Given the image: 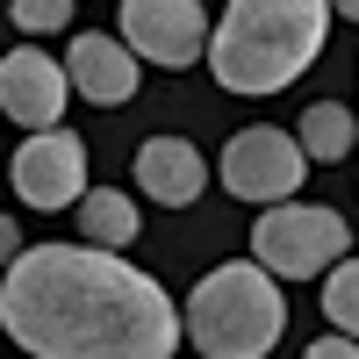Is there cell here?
Wrapping results in <instances>:
<instances>
[{
	"instance_id": "6da1fadb",
	"label": "cell",
	"mask_w": 359,
	"mask_h": 359,
	"mask_svg": "<svg viewBox=\"0 0 359 359\" xmlns=\"http://www.w3.org/2000/svg\"><path fill=\"white\" fill-rule=\"evenodd\" d=\"M0 323L29 359H172L180 309L144 266L94 245H36L0 280Z\"/></svg>"
},
{
	"instance_id": "7a4b0ae2",
	"label": "cell",
	"mask_w": 359,
	"mask_h": 359,
	"mask_svg": "<svg viewBox=\"0 0 359 359\" xmlns=\"http://www.w3.org/2000/svg\"><path fill=\"white\" fill-rule=\"evenodd\" d=\"M323 43H331L323 0H230L201 57L230 94H280L323 57Z\"/></svg>"
},
{
	"instance_id": "3957f363",
	"label": "cell",
	"mask_w": 359,
	"mask_h": 359,
	"mask_svg": "<svg viewBox=\"0 0 359 359\" xmlns=\"http://www.w3.org/2000/svg\"><path fill=\"white\" fill-rule=\"evenodd\" d=\"M280 331H287V294L252 259H230L216 273H201L187 309H180V338L201 359H266L280 345Z\"/></svg>"
},
{
	"instance_id": "277c9868",
	"label": "cell",
	"mask_w": 359,
	"mask_h": 359,
	"mask_svg": "<svg viewBox=\"0 0 359 359\" xmlns=\"http://www.w3.org/2000/svg\"><path fill=\"white\" fill-rule=\"evenodd\" d=\"M352 252V223L323 201H280L252 223V266L273 280H323L331 259Z\"/></svg>"
},
{
	"instance_id": "5b68a950",
	"label": "cell",
	"mask_w": 359,
	"mask_h": 359,
	"mask_svg": "<svg viewBox=\"0 0 359 359\" xmlns=\"http://www.w3.org/2000/svg\"><path fill=\"white\" fill-rule=\"evenodd\" d=\"M115 29H123L115 43L137 65H158V72H187L208 50V8L201 0H123Z\"/></svg>"
},
{
	"instance_id": "8992f818",
	"label": "cell",
	"mask_w": 359,
	"mask_h": 359,
	"mask_svg": "<svg viewBox=\"0 0 359 359\" xmlns=\"http://www.w3.org/2000/svg\"><path fill=\"white\" fill-rule=\"evenodd\" d=\"M302 172H309V158L294 151V137H287V130H273V123L237 130V137L223 144V165H216V180H223L237 201H266V208L294 201Z\"/></svg>"
},
{
	"instance_id": "52a82bcc",
	"label": "cell",
	"mask_w": 359,
	"mask_h": 359,
	"mask_svg": "<svg viewBox=\"0 0 359 359\" xmlns=\"http://www.w3.org/2000/svg\"><path fill=\"white\" fill-rule=\"evenodd\" d=\"M8 187H15V201H29V208H79V194H86V137H72V130H43V137H22L15 144V158H8Z\"/></svg>"
},
{
	"instance_id": "ba28073f",
	"label": "cell",
	"mask_w": 359,
	"mask_h": 359,
	"mask_svg": "<svg viewBox=\"0 0 359 359\" xmlns=\"http://www.w3.org/2000/svg\"><path fill=\"white\" fill-rule=\"evenodd\" d=\"M65 101H72L65 65H57V57H43V43H15L8 57H0V115H8V123H22L29 137L65 130Z\"/></svg>"
},
{
	"instance_id": "9c48e42d",
	"label": "cell",
	"mask_w": 359,
	"mask_h": 359,
	"mask_svg": "<svg viewBox=\"0 0 359 359\" xmlns=\"http://www.w3.org/2000/svg\"><path fill=\"white\" fill-rule=\"evenodd\" d=\"M208 187V158L194 151L187 137H144L137 144V194L158 208H187Z\"/></svg>"
},
{
	"instance_id": "30bf717a",
	"label": "cell",
	"mask_w": 359,
	"mask_h": 359,
	"mask_svg": "<svg viewBox=\"0 0 359 359\" xmlns=\"http://www.w3.org/2000/svg\"><path fill=\"white\" fill-rule=\"evenodd\" d=\"M65 86L79 101H94V108H123L130 94H137V57L115 43V36H72V50H65Z\"/></svg>"
},
{
	"instance_id": "8fae6325",
	"label": "cell",
	"mask_w": 359,
	"mask_h": 359,
	"mask_svg": "<svg viewBox=\"0 0 359 359\" xmlns=\"http://www.w3.org/2000/svg\"><path fill=\"white\" fill-rule=\"evenodd\" d=\"M79 230H86L79 245H94V252H130L144 216H137V201L123 187H86L79 194Z\"/></svg>"
},
{
	"instance_id": "7c38bea8",
	"label": "cell",
	"mask_w": 359,
	"mask_h": 359,
	"mask_svg": "<svg viewBox=\"0 0 359 359\" xmlns=\"http://www.w3.org/2000/svg\"><path fill=\"white\" fill-rule=\"evenodd\" d=\"M287 137H294V151H302L309 165H331V158H345L359 144V123H352V108L316 101V108H302V123H294Z\"/></svg>"
},
{
	"instance_id": "4fadbf2b",
	"label": "cell",
	"mask_w": 359,
	"mask_h": 359,
	"mask_svg": "<svg viewBox=\"0 0 359 359\" xmlns=\"http://www.w3.org/2000/svg\"><path fill=\"white\" fill-rule=\"evenodd\" d=\"M323 316H331V331L359 345V259H338L331 273H323Z\"/></svg>"
},
{
	"instance_id": "5bb4252c",
	"label": "cell",
	"mask_w": 359,
	"mask_h": 359,
	"mask_svg": "<svg viewBox=\"0 0 359 359\" xmlns=\"http://www.w3.org/2000/svg\"><path fill=\"white\" fill-rule=\"evenodd\" d=\"M8 22L29 29V36H50V29H65V22H72V0H15Z\"/></svg>"
},
{
	"instance_id": "9a60e30c",
	"label": "cell",
	"mask_w": 359,
	"mask_h": 359,
	"mask_svg": "<svg viewBox=\"0 0 359 359\" xmlns=\"http://www.w3.org/2000/svg\"><path fill=\"white\" fill-rule=\"evenodd\" d=\"M302 359H359V345H352V338H338V331H323V338H316Z\"/></svg>"
},
{
	"instance_id": "2e32d148",
	"label": "cell",
	"mask_w": 359,
	"mask_h": 359,
	"mask_svg": "<svg viewBox=\"0 0 359 359\" xmlns=\"http://www.w3.org/2000/svg\"><path fill=\"white\" fill-rule=\"evenodd\" d=\"M22 259V230H15V216H0V266H15Z\"/></svg>"
},
{
	"instance_id": "e0dca14e",
	"label": "cell",
	"mask_w": 359,
	"mask_h": 359,
	"mask_svg": "<svg viewBox=\"0 0 359 359\" xmlns=\"http://www.w3.org/2000/svg\"><path fill=\"white\" fill-rule=\"evenodd\" d=\"M331 15H345V22H359V0H345V8H331Z\"/></svg>"
}]
</instances>
